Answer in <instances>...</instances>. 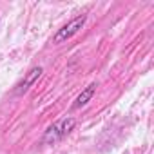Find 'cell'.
Listing matches in <instances>:
<instances>
[{"label":"cell","mask_w":154,"mask_h":154,"mask_svg":"<svg viewBox=\"0 0 154 154\" xmlns=\"http://www.w3.org/2000/svg\"><path fill=\"white\" fill-rule=\"evenodd\" d=\"M74 127H76V120H74V118H71V116L62 118V120H58L56 123H53V125L47 127V131H45V134H44V138H42V143H45V145H54V143H58L60 140H63Z\"/></svg>","instance_id":"cell-1"},{"label":"cell","mask_w":154,"mask_h":154,"mask_svg":"<svg viewBox=\"0 0 154 154\" xmlns=\"http://www.w3.org/2000/svg\"><path fill=\"white\" fill-rule=\"evenodd\" d=\"M85 22H87V15H78V17H74L71 22H67L65 26H62L58 31H56V35L53 36V44H63V42H67L69 38H72L76 33H78L84 26H85Z\"/></svg>","instance_id":"cell-2"},{"label":"cell","mask_w":154,"mask_h":154,"mask_svg":"<svg viewBox=\"0 0 154 154\" xmlns=\"http://www.w3.org/2000/svg\"><path fill=\"white\" fill-rule=\"evenodd\" d=\"M42 72H44V69L40 67V65H35V67H31L29 69V72L24 76V78L17 84V87H15V94L17 96H20V94H24L38 78H40V76H42Z\"/></svg>","instance_id":"cell-3"},{"label":"cell","mask_w":154,"mask_h":154,"mask_svg":"<svg viewBox=\"0 0 154 154\" xmlns=\"http://www.w3.org/2000/svg\"><path fill=\"white\" fill-rule=\"evenodd\" d=\"M96 84H89L78 96H76V100H74V103H72V109H80V107H84V105H87L91 100H93V96H94V93H96Z\"/></svg>","instance_id":"cell-4"}]
</instances>
